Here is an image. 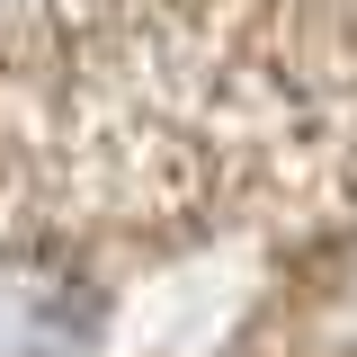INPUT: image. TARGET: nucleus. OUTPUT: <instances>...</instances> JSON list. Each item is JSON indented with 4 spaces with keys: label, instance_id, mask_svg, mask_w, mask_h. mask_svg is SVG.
Segmentation results:
<instances>
[{
    "label": "nucleus",
    "instance_id": "nucleus-1",
    "mask_svg": "<svg viewBox=\"0 0 357 357\" xmlns=\"http://www.w3.org/2000/svg\"><path fill=\"white\" fill-rule=\"evenodd\" d=\"M107 331V286L63 241L9 232L0 241V357H89Z\"/></svg>",
    "mask_w": 357,
    "mask_h": 357
}]
</instances>
